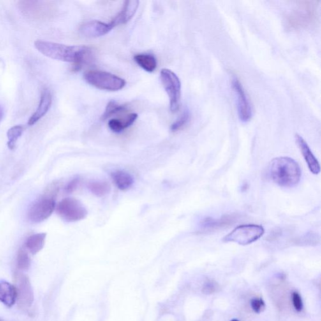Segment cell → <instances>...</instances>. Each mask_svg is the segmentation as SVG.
Segmentation results:
<instances>
[{
	"instance_id": "cell-1",
	"label": "cell",
	"mask_w": 321,
	"mask_h": 321,
	"mask_svg": "<svg viewBox=\"0 0 321 321\" xmlns=\"http://www.w3.org/2000/svg\"><path fill=\"white\" fill-rule=\"evenodd\" d=\"M35 47L39 52L50 59L73 64L72 70H80L83 65L91 58L92 49L87 46L67 45L37 40L35 41Z\"/></svg>"
},
{
	"instance_id": "cell-2",
	"label": "cell",
	"mask_w": 321,
	"mask_h": 321,
	"mask_svg": "<svg viewBox=\"0 0 321 321\" xmlns=\"http://www.w3.org/2000/svg\"><path fill=\"white\" fill-rule=\"evenodd\" d=\"M269 175L272 181L283 188H292L299 183L301 170L298 163L288 157L272 159L269 166Z\"/></svg>"
},
{
	"instance_id": "cell-3",
	"label": "cell",
	"mask_w": 321,
	"mask_h": 321,
	"mask_svg": "<svg viewBox=\"0 0 321 321\" xmlns=\"http://www.w3.org/2000/svg\"><path fill=\"white\" fill-rule=\"evenodd\" d=\"M84 77L92 86L106 91H120L126 84L123 78L105 71H90L84 73Z\"/></svg>"
},
{
	"instance_id": "cell-4",
	"label": "cell",
	"mask_w": 321,
	"mask_h": 321,
	"mask_svg": "<svg viewBox=\"0 0 321 321\" xmlns=\"http://www.w3.org/2000/svg\"><path fill=\"white\" fill-rule=\"evenodd\" d=\"M264 228L262 226L255 224H247L238 226L232 232L223 238L225 242L235 243L247 246L253 243L264 235Z\"/></svg>"
},
{
	"instance_id": "cell-5",
	"label": "cell",
	"mask_w": 321,
	"mask_h": 321,
	"mask_svg": "<svg viewBox=\"0 0 321 321\" xmlns=\"http://www.w3.org/2000/svg\"><path fill=\"white\" fill-rule=\"evenodd\" d=\"M161 82L170 99L171 111L179 110L181 102V84L176 73L168 69H163L160 72Z\"/></svg>"
},
{
	"instance_id": "cell-6",
	"label": "cell",
	"mask_w": 321,
	"mask_h": 321,
	"mask_svg": "<svg viewBox=\"0 0 321 321\" xmlns=\"http://www.w3.org/2000/svg\"><path fill=\"white\" fill-rule=\"evenodd\" d=\"M315 5L313 2H301L288 15V26L292 29H298L312 24L316 17Z\"/></svg>"
},
{
	"instance_id": "cell-7",
	"label": "cell",
	"mask_w": 321,
	"mask_h": 321,
	"mask_svg": "<svg viewBox=\"0 0 321 321\" xmlns=\"http://www.w3.org/2000/svg\"><path fill=\"white\" fill-rule=\"evenodd\" d=\"M59 216L67 222H76L86 218L88 212L84 205L75 198H66L57 207Z\"/></svg>"
},
{
	"instance_id": "cell-8",
	"label": "cell",
	"mask_w": 321,
	"mask_h": 321,
	"mask_svg": "<svg viewBox=\"0 0 321 321\" xmlns=\"http://www.w3.org/2000/svg\"><path fill=\"white\" fill-rule=\"evenodd\" d=\"M15 288L17 293L18 306L23 309L31 308L34 303V295L31 281L22 272H16L14 275Z\"/></svg>"
},
{
	"instance_id": "cell-9",
	"label": "cell",
	"mask_w": 321,
	"mask_h": 321,
	"mask_svg": "<svg viewBox=\"0 0 321 321\" xmlns=\"http://www.w3.org/2000/svg\"><path fill=\"white\" fill-rule=\"evenodd\" d=\"M232 87L237 98V109L239 119L242 122H248L250 121L253 114L250 100L241 83L237 78L233 79Z\"/></svg>"
},
{
	"instance_id": "cell-10",
	"label": "cell",
	"mask_w": 321,
	"mask_h": 321,
	"mask_svg": "<svg viewBox=\"0 0 321 321\" xmlns=\"http://www.w3.org/2000/svg\"><path fill=\"white\" fill-rule=\"evenodd\" d=\"M55 208V198L43 196L41 199L34 203L30 209V220L34 223H40L47 219Z\"/></svg>"
},
{
	"instance_id": "cell-11",
	"label": "cell",
	"mask_w": 321,
	"mask_h": 321,
	"mask_svg": "<svg viewBox=\"0 0 321 321\" xmlns=\"http://www.w3.org/2000/svg\"><path fill=\"white\" fill-rule=\"evenodd\" d=\"M49 5L42 1H21L18 4L23 14L34 20H43L49 16Z\"/></svg>"
},
{
	"instance_id": "cell-12",
	"label": "cell",
	"mask_w": 321,
	"mask_h": 321,
	"mask_svg": "<svg viewBox=\"0 0 321 321\" xmlns=\"http://www.w3.org/2000/svg\"><path fill=\"white\" fill-rule=\"evenodd\" d=\"M114 29L110 23L98 20L85 22L80 26L79 31L82 36L87 38H98L106 36Z\"/></svg>"
},
{
	"instance_id": "cell-13",
	"label": "cell",
	"mask_w": 321,
	"mask_h": 321,
	"mask_svg": "<svg viewBox=\"0 0 321 321\" xmlns=\"http://www.w3.org/2000/svg\"><path fill=\"white\" fill-rule=\"evenodd\" d=\"M295 141H296L298 147L301 150L302 156L308 165L309 170L314 175H318L321 172L320 163L314 155L308 143L302 136L297 135V134L295 135Z\"/></svg>"
},
{
	"instance_id": "cell-14",
	"label": "cell",
	"mask_w": 321,
	"mask_h": 321,
	"mask_svg": "<svg viewBox=\"0 0 321 321\" xmlns=\"http://www.w3.org/2000/svg\"><path fill=\"white\" fill-rule=\"evenodd\" d=\"M52 96L49 90L44 89L41 93L40 103L37 108L28 121V125L33 126L44 117L51 107Z\"/></svg>"
},
{
	"instance_id": "cell-15",
	"label": "cell",
	"mask_w": 321,
	"mask_h": 321,
	"mask_svg": "<svg viewBox=\"0 0 321 321\" xmlns=\"http://www.w3.org/2000/svg\"><path fill=\"white\" fill-rule=\"evenodd\" d=\"M140 1L137 0L126 1L123 8L115 17L113 18L110 24L114 27L118 25L125 24L132 19L137 11Z\"/></svg>"
},
{
	"instance_id": "cell-16",
	"label": "cell",
	"mask_w": 321,
	"mask_h": 321,
	"mask_svg": "<svg viewBox=\"0 0 321 321\" xmlns=\"http://www.w3.org/2000/svg\"><path fill=\"white\" fill-rule=\"evenodd\" d=\"M17 300L15 285L6 281L0 282V302L8 308H11Z\"/></svg>"
},
{
	"instance_id": "cell-17",
	"label": "cell",
	"mask_w": 321,
	"mask_h": 321,
	"mask_svg": "<svg viewBox=\"0 0 321 321\" xmlns=\"http://www.w3.org/2000/svg\"><path fill=\"white\" fill-rule=\"evenodd\" d=\"M236 217L233 215L225 216L218 219L207 218L202 221V227L203 230L208 231L220 229L232 225Z\"/></svg>"
},
{
	"instance_id": "cell-18",
	"label": "cell",
	"mask_w": 321,
	"mask_h": 321,
	"mask_svg": "<svg viewBox=\"0 0 321 321\" xmlns=\"http://www.w3.org/2000/svg\"><path fill=\"white\" fill-rule=\"evenodd\" d=\"M138 114L131 113L124 118L112 119L108 122V128L115 133H120L133 125L137 120Z\"/></svg>"
},
{
	"instance_id": "cell-19",
	"label": "cell",
	"mask_w": 321,
	"mask_h": 321,
	"mask_svg": "<svg viewBox=\"0 0 321 321\" xmlns=\"http://www.w3.org/2000/svg\"><path fill=\"white\" fill-rule=\"evenodd\" d=\"M111 178L117 188L122 191L128 190L134 183L133 177L124 171H115L112 173Z\"/></svg>"
},
{
	"instance_id": "cell-20",
	"label": "cell",
	"mask_w": 321,
	"mask_h": 321,
	"mask_svg": "<svg viewBox=\"0 0 321 321\" xmlns=\"http://www.w3.org/2000/svg\"><path fill=\"white\" fill-rule=\"evenodd\" d=\"M136 64L147 72H152L156 70L158 62L154 55L147 54H136L134 57Z\"/></svg>"
},
{
	"instance_id": "cell-21",
	"label": "cell",
	"mask_w": 321,
	"mask_h": 321,
	"mask_svg": "<svg viewBox=\"0 0 321 321\" xmlns=\"http://www.w3.org/2000/svg\"><path fill=\"white\" fill-rule=\"evenodd\" d=\"M47 234L45 233H37L28 238L25 247L30 252L35 255L40 251L45 246Z\"/></svg>"
},
{
	"instance_id": "cell-22",
	"label": "cell",
	"mask_w": 321,
	"mask_h": 321,
	"mask_svg": "<svg viewBox=\"0 0 321 321\" xmlns=\"http://www.w3.org/2000/svg\"><path fill=\"white\" fill-rule=\"evenodd\" d=\"M127 109L128 106L126 105H121L114 101H110L106 106L105 112L102 115L101 119L105 121L112 115L126 111Z\"/></svg>"
},
{
	"instance_id": "cell-23",
	"label": "cell",
	"mask_w": 321,
	"mask_h": 321,
	"mask_svg": "<svg viewBox=\"0 0 321 321\" xmlns=\"http://www.w3.org/2000/svg\"><path fill=\"white\" fill-rule=\"evenodd\" d=\"M88 188L91 193L99 197L107 195L110 191L109 184L105 181L92 182L89 184Z\"/></svg>"
},
{
	"instance_id": "cell-24",
	"label": "cell",
	"mask_w": 321,
	"mask_h": 321,
	"mask_svg": "<svg viewBox=\"0 0 321 321\" xmlns=\"http://www.w3.org/2000/svg\"><path fill=\"white\" fill-rule=\"evenodd\" d=\"M24 128L22 126L17 125L12 127L7 132L8 137V146L9 149L15 148L16 143L24 133Z\"/></svg>"
},
{
	"instance_id": "cell-25",
	"label": "cell",
	"mask_w": 321,
	"mask_h": 321,
	"mask_svg": "<svg viewBox=\"0 0 321 321\" xmlns=\"http://www.w3.org/2000/svg\"><path fill=\"white\" fill-rule=\"evenodd\" d=\"M31 258L24 249H20L17 255V266L20 271H27L31 267Z\"/></svg>"
},
{
	"instance_id": "cell-26",
	"label": "cell",
	"mask_w": 321,
	"mask_h": 321,
	"mask_svg": "<svg viewBox=\"0 0 321 321\" xmlns=\"http://www.w3.org/2000/svg\"><path fill=\"white\" fill-rule=\"evenodd\" d=\"M189 120V113L188 110H184V112L176 121L171 126V130L173 132H177L183 128L188 123Z\"/></svg>"
},
{
	"instance_id": "cell-27",
	"label": "cell",
	"mask_w": 321,
	"mask_h": 321,
	"mask_svg": "<svg viewBox=\"0 0 321 321\" xmlns=\"http://www.w3.org/2000/svg\"><path fill=\"white\" fill-rule=\"evenodd\" d=\"M59 191V184L57 182L51 183L46 189L44 196H48L51 198H56L58 193Z\"/></svg>"
},
{
	"instance_id": "cell-28",
	"label": "cell",
	"mask_w": 321,
	"mask_h": 321,
	"mask_svg": "<svg viewBox=\"0 0 321 321\" xmlns=\"http://www.w3.org/2000/svg\"><path fill=\"white\" fill-rule=\"evenodd\" d=\"M80 179L78 178H75L72 180H71L69 183L67 184L66 188H65V191L67 193H71L73 192L77 189L79 183Z\"/></svg>"
},
{
	"instance_id": "cell-29",
	"label": "cell",
	"mask_w": 321,
	"mask_h": 321,
	"mask_svg": "<svg viewBox=\"0 0 321 321\" xmlns=\"http://www.w3.org/2000/svg\"><path fill=\"white\" fill-rule=\"evenodd\" d=\"M251 306L255 313H259L264 308L265 303L262 299H255L251 301Z\"/></svg>"
},
{
	"instance_id": "cell-30",
	"label": "cell",
	"mask_w": 321,
	"mask_h": 321,
	"mask_svg": "<svg viewBox=\"0 0 321 321\" xmlns=\"http://www.w3.org/2000/svg\"><path fill=\"white\" fill-rule=\"evenodd\" d=\"M293 304L295 310L301 311L302 309V302L301 296L297 292L293 293L292 295Z\"/></svg>"
},
{
	"instance_id": "cell-31",
	"label": "cell",
	"mask_w": 321,
	"mask_h": 321,
	"mask_svg": "<svg viewBox=\"0 0 321 321\" xmlns=\"http://www.w3.org/2000/svg\"><path fill=\"white\" fill-rule=\"evenodd\" d=\"M4 108L1 106H0V122L3 119L4 116Z\"/></svg>"
},
{
	"instance_id": "cell-32",
	"label": "cell",
	"mask_w": 321,
	"mask_h": 321,
	"mask_svg": "<svg viewBox=\"0 0 321 321\" xmlns=\"http://www.w3.org/2000/svg\"><path fill=\"white\" fill-rule=\"evenodd\" d=\"M231 321H239L237 320H232Z\"/></svg>"
},
{
	"instance_id": "cell-33",
	"label": "cell",
	"mask_w": 321,
	"mask_h": 321,
	"mask_svg": "<svg viewBox=\"0 0 321 321\" xmlns=\"http://www.w3.org/2000/svg\"><path fill=\"white\" fill-rule=\"evenodd\" d=\"M0 321H2L1 320H0Z\"/></svg>"
}]
</instances>
